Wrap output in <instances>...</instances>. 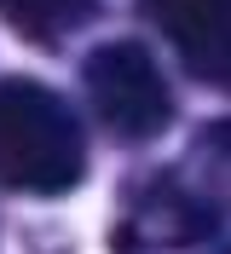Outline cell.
Instances as JSON below:
<instances>
[{"instance_id":"cell-4","label":"cell","mask_w":231,"mask_h":254,"mask_svg":"<svg viewBox=\"0 0 231 254\" xmlns=\"http://www.w3.org/2000/svg\"><path fill=\"white\" fill-rule=\"evenodd\" d=\"M87 12H92L87 0H0V17L23 41H64Z\"/></svg>"},{"instance_id":"cell-1","label":"cell","mask_w":231,"mask_h":254,"mask_svg":"<svg viewBox=\"0 0 231 254\" xmlns=\"http://www.w3.org/2000/svg\"><path fill=\"white\" fill-rule=\"evenodd\" d=\"M87 168L76 110L52 87L35 81H0V190L58 196Z\"/></svg>"},{"instance_id":"cell-3","label":"cell","mask_w":231,"mask_h":254,"mask_svg":"<svg viewBox=\"0 0 231 254\" xmlns=\"http://www.w3.org/2000/svg\"><path fill=\"white\" fill-rule=\"evenodd\" d=\"M156 23L202 75H231V0H151Z\"/></svg>"},{"instance_id":"cell-2","label":"cell","mask_w":231,"mask_h":254,"mask_svg":"<svg viewBox=\"0 0 231 254\" xmlns=\"http://www.w3.org/2000/svg\"><path fill=\"white\" fill-rule=\"evenodd\" d=\"M87 81V104L92 116L116 133V139H151L162 133L173 116V93H168V75L139 41H110L87 58L81 69Z\"/></svg>"}]
</instances>
